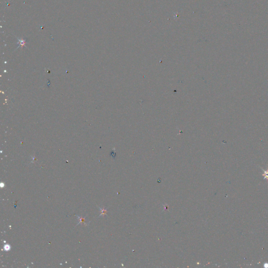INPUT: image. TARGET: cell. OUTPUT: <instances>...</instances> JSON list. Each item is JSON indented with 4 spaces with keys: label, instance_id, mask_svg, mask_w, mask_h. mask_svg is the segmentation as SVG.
<instances>
[{
    "label": "cell",
    "instance_id": "cell-1",
    "mask_svg": "<svg viewBox=\"0 0 268 268\" xmlns=\"http://www.w3.org/2000/svg\"><path fill=\"white\" fill-rule=\"evenodd\" d=\"M263 171L264 173V174L263 175L264 176V179H266V178L268 179V170L267 171Z\"/></svg>",
    "mask_w": 268,
    "mask_h": 268
},
{
    "label": "cell",
    "instance_id": "cell-2",
    "mask_svg": "<svg viewBox=\"0 0 268 268\" xmlns=\"http://www.w3.org/2000/svg\"><path fill=\"white\" fill-rule=\"evenodd\" d=\"M25 43V40H19V44H20V46H22V47H23Z\"/></svg>",
    "mask_w": 268,
    "mask_h": 268
},
{
    "label": "cell",
    "instance_id": "cell-3",
    "mask_svg": "<svg viewBox=\"0 0 268 268\" xmlns=\"http://www.w3.org/2000/svg\"><path fill=\"white\" fill-rule=\"evenodd\" d=\"M4 249L5 250H6V251H7V250H10V246L9 245H6V246H5V247H4Z\"/></svg>",
    "mask_w": 268,
    "mask_h": 268
},
{
    "label": "cell",
    "instance_id": "cell-4",
    "mask_svg": "<svg viewBox=\"0 0 268 268\" xmlns=\"http://www.w3.org/2000/svg\"><path fill=\"white\" fill-rule=\"evenodd\" d=\"M78 217H79V218H79V219H80V222H79V224H80V223H83V224H84V218H81V217H79V216H78Z\"/></svg>",
    "mask_w": 268,
    "mask_h": 268
}]
</instances>
